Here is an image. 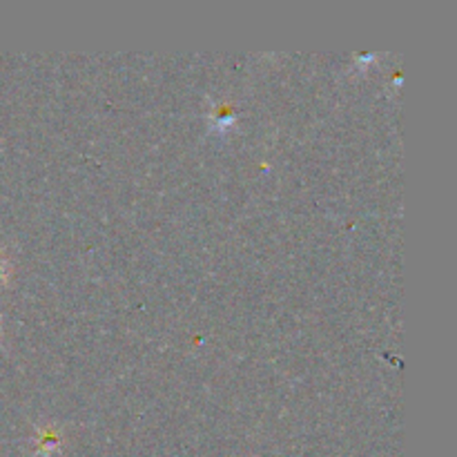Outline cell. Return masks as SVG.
Returning <instances> with one entry per match:
<instances>
[{
  "instance_id": "obj_1",
  "label": "cell",
  "mask_w": 457,
  "mask_h": 457,
  "mask_svg": "<svg viewBox=\"0 0 457 457\" xmlns=\"http://www.w3.org/2000/svg\"><path fill=\"white\" fill-rule=\"evenodd\" d=\"M58 440L56 436H54L52 431H40V437L36 440V453H38L40 457H49V453H52L54 449H56Z\"/></svg>"
},
{
  "instance_id": "obj_2",
  "label": "cell",
  "mask_w": 457,
  "mask_h": 457,
  "mask_svg": "<svg viewBox=\"0 0 457 457\" xmlns=\"http://www.w3.org/2000/svg\"><path fill=\"white\" fill-rule=\"evenodd\" d=\"M4 279H7V263H4L3 254H0V284H3Z\"/></svg>"
}]
</instances>
